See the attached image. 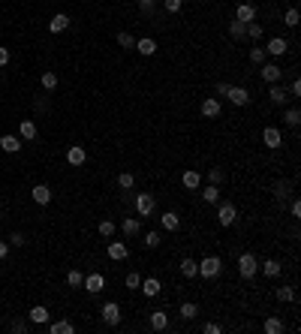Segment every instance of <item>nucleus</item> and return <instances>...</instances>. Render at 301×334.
<instances>
[{"instance_id": "nucleus-6", "label": "nucleus", "mask_w": 301, "mask_h": 334, "mask_svg": "<svg viewBox=\"0 0 301 334\" xmlns=\"http://www.w3.org/2000/svg\"><path fill=\"white\" fill-rule=\"evenodd\" d=\"M262 144H265L268 151H277V147L283 144V136H280V130H277V127H265V130H262Z\"/></svg>"}, {"instance_id": "nucleus-32", "label": "nucleus", "mask_w": 301, "mask_h": 334, "mask_svg": "<svg viewBox=\"0 0 301 334\" xmlns=\"http://www.w3.org/2000/svg\"><path fill=\"white\" fill-rule=\"evenodd\" d=\"M274 298H277L280 304H289V301H295V298H298V295H295V289H292V286H280V289L274 292Z\"/></svg>"}, {"instance_id": "nucleus-46", "label": "nucleus", "mask_w": 301, "mask_h": 334, "mask_svg": "<svg viewBox=\"0 0 301 334\" xmlns=\"http://www.w3.org/2000/svg\"><path fill=\"white\" fill-rule=\"evenodd\" d=\"M100 235H102V238H111V235H115V223H111V220H102V223H100Z\"/></svg>"}, {"instance_id": "nucleus-1", "label": "nucleus", "mask_w": 301, "mask_h": 334, "mask_svg": "<svg viewBox=\"0 0 301 334\" xmlns=\"http://www.w3.org/2000/svg\"><path fill=\"white\" fill-rule=\"evenodd\" d=\"M220 271H223V259L220 256H205L202 262H199V277L202 280H214V277H220Z\"/></svg>"}, {"instance_id": "nucleus-57", "label": "nucleus", "mask_w": 301, "mask_h": 334, "mask_svg": "<svg viewBox=\"0 0 301 334\" xmlns=\"http://www.w3.org/2000/svg\"><path fill=\"white\" fill-rule=\"evenodd\" d=\"M9 256V241H0V259Z\"/></svg>"}, {"instance_id": "nucleus-11", "label": "nucleus", "mask_w": 301, "mask_h": 334, "mask_svg": "<svg viewBox=\"0 0 301 334\" xmlns=\"http://www.w3.org/2000/svg\"><path fill=\"white\" fill-rule=\"evenodd\" d=\"M82 286H85V289H88L91 295H100V292L105 289V277L94 271V274H88V277H85V283H82Z\"/></svg>"}, {"instance_id": "nucleus-15", "label": "nucleus", "mask_w": 301, "mask_h": 334, "mask_svg": "<svg viewBox=\"0 0 301 334\" xmlns=\"http://www.w3.org/2000/svg\"><path fill=\"white\" fill-rule=\"evenodd\" d=\"M226 96H229L232 105H247L250 102V91L247 88H229V91H226Z\"/></svg>"}, {"instance_id": "nucleus-28", "label": "nucleus", "mask_w": 301, "mask_h": 334, "mask_svg": "<svg viewBox=\"0 0 301 334\" xmlns=\"http://www.w3.org/2000/svg\"><path fill=\"white\" fill-rule=\"evenodd\" d=\"M280 271H283V265L277 259H265V262H262V274L265 277H280Z\"/></svg>"}, {"instance_id": "nucleus-12", "label": "nucleus", "mask_w": 301, "mask_h": 334, "mask_svg": "<svg viewBox=\"0 0 301 334\" xmlns=\"http://www.w3.org/2000/svg\"><path fill=\"white\" fill-rule=\"evenodd\" d=\"M85 160H88V151L82 144H72L69 151H66V163L69 166H85Z\"/></svg>"}, {"instance_id": "nucleus-21", "label": "nucleus", "mask_w": 301, "mask_h": 334, "mask_svg": "<svg viewBox=\"0 0 301 334\" xmlns=\"http://www.w3.org/2000/svg\"><path fill=\"white\" fill-rule=\"evenodd\" d=\"M133 51H139L142 57H150V54L157 51V43L150 40V36H142V40H136V48H133Z\"/></svg>"}, {"instance_id": "nucleus-16", "label": "nucleus", "mask_w": 301, "mask_h": 334, "mask_svg": "<svg viewBox=\"0 0 301 334\" xmlns=\"http://www.w3.org/2000/svg\"><path fill=\"white\" fill-rule=\"evenodd\" d=\"M181 184H184L187 190H199V187H202V175H199L196 169H187V172L181 175Z\"/></svg>"}, {"instance_id": "nucleus-54", "label": "nucleus", "mask_w": 301, "mask_h": 334, "mask_svg": "<svg viewBox=\"0 0 301 334\" xmlns=\"http://www.w3.org/2000/svg\"><path fill=\"white\" fill-rule=\"evenodd\" d=\"M202 331H205V334H220V331H223V328H220V325H217V322H208V325H205V328H202Z\"/></svg>"}, {"instance_id": "nucleus-37", "label": "nucleus", "mask_w": 301, "mask_h": 334, "mask_svg": "<svg viewBox=\"0 0 301 334\" xmlns=\"http://www.w3.org/2000/svg\"><path fill=\"white\" fill-rule=\"evenodd\" d=\"M196 271H199V262H196V259H190V256H187L184 262H181V274H184V277H196Z\"/></svg>"}, {"instance_id": "nucleus-44", "label": "nucleus", "mask_w": 301, "mask_h": 334, "mask_svg": "<svg viewBox=\"0 0 301 334\" xmlns=\"http://www.w3.org/2000/svg\"><path fill=\"white\" fill-rule=\"evenodd\" d=\"M262 30H265V27H262V24L250 21V24H247V40H259V36H262Z\"/></svg>"}, {"instance_id": "nucleus-39", "label": "nucleus", "mask_w": 301, "mask_h": 334, "mask_svg": "<svg viewBox=\"0 0 301 334\" xmlns=\"http://www.w3.org/2000/svg\"><path fill=\"white\" fill-rule=\"evenodd\" d=\"M289 190H292V184L280 181L277 187H274V199H277V202H286V199H289Z\"/></svg>"}, {"instance_id": "nucleus-3", "label": "nucleus", "mask_w": 301, "mask_h": 334, "mask_svg": "<svg viewBox=\"0 0 301 334\" xmlns=\"http://www.w3.org/2000/svg\"><path fill=\"white\" fill-rule=\"evenodd\" d=\"M256 271H259V259H256V253H241V256H238V274H241L244 280H253Z\"/></svg>"}, {"instance_id": "nucleus-30", "label": "nucleus", "mask_w": 301, "mask_h": 334, "mask_svg": "<svg viewBox=\"0 0 301 334\" xmlns=\"http://www.w3.org/2000/svg\"><path fill=\"white\" fill-rule=\"evenodd\" d=\"M18 136H21L24 142H33V139H36V124H33V121H21V124H18Z\"/></svg>"}, {"instance_id": "nucleus-20", "label": "nucleus", "mask_w": 301, "mask_h": 334, "mask_svg": "<svg viewBox=\"0 0 301 334\" xmlns=\"http://www.w3.org/2000/svg\"><path fill=\"white\" fill-rule=\"evenodd\" d=\"M139 289L145 292V298H157V295H160V289H163V286H160V280H157V277H145Z\"/></svg>"}, {"instance_id": "nucleus-43", "label": "nucleus", "mask_w": 301, "mask_h": 334, "mask_svg": "<svg viewBox=\"0 0 301 334\" xmlns=\"http://www.w3.org/2000/svg\"><path fill=\"white\" fill-rule=\"evenodd\" d=\"M298 18H301V15H298V9H295V6H292V9H286V15H283L286 27H298Z\"/></svg>"}, {"instance_id": "nucleus-42", "label": "nucleus", "mask_w": 301, "mask_h": 334, "mask_svg": "<svg viewBox=\"0 0 301 334\" xmlns=\"http://www.w3.org/2000/svg\"><path fill=\"white\" fill-rule=\"evenodd\" d=\"M223 181H226V172L223 169H208V184H217V187H220Z\"/></svg>"}, {"instance_id": "nucleus-48", "label": "nucleus", "mask_w": 301, "mask_h": 334, "mask_svg": "<svg viewBox=\"0 0 301 334\" xmlns=\"http://www.w3.org/2000/svg\"><path fill=\"white\" fill-rule=\"evenodd\" d=\"M145 247H148V250L160 247V232H148V235H145Z\"/></svg>"}, {"instance_id": "nucleus-29", "label": "nucleus", "mask_w": 301, "mask_h": 334, "mask_svg": "<svg viewBox=\"0 0 301 334\" xmlns=\"http://www.w3.org/2000/svg\"><path fill=\"white\" fill-rule=\"evenodd\" d=\"M196 316H199V304H193V301H184L181 304V319L184 322H193Z\"/></svg>"}, {"instance_id": "nucleus-18", "label": "nucleus", "mask_w": 301, "mask_h": 334, "mask_svg": "<svg viewBox=\"0 0 301 334\" xmlns=\"http://www.w3.org/2000/svg\"><path fill=\"white\" fill-rule=\"evenodd\" d=\"M202 118H220V99L217 96L202 99Z\"/></svg>"}, {"instance_id": "nucleus-14", "label": "nucleus", "mask_w": 301, "mask_h": 334, "mask_svg": "<svg viewBox=\"0 0 301 334\" xmlns=\"http://www.w3.org/2000/svg\"><path fill=\"white\" fill-rule=\"evenodd\" d=\"M30 199L36 205H49L51 202V187H46V184H36V187L30 190Z\"/></svg>"}, {"instance_id": "nucleus-55", "label": "nucleus", "mask_w": 301, "mask_h": 334, "mask_svg": "<svg viewBox=\"0 0 301 334\" xmlns=\"http://www.w3.org/2000/svg\"><path fill=\"white\" fill-rule=\"evenodd\" d=\"M6 63H9V48L0 46V66H6Z\"/></svg>"}, {"instance_id": "nucleus-7", "label": "nucleus", "mask_w": 301, "mask_h": 334, "mask_svg": "<svg viewBox=\"0 0 301 334\" xmlns=\"http://www.w3.org/2000/svg\"><path fill=\"white\" fill-rule=\"evenodd\" d=\"M259 76L265 79L268 85H277V82L283 79V69H280L277 63H268V60H265V63H262V72H259Z\"/></svg>"}, {"instance_id": "nucleus-27", "label": "nucleus", "mask_w": 301, "mask_h": 334, "mask_svg": "<svg viewBox=\"0 0 301 334\" xmlns=\"http://www.w3.org/2000/svg\"><path fill=\"white\" fill-rule=\"evenodd\" d=\"M202 199L208 205H217L220 202V187H217V184H205V187H202Z\"/></svg>"}, {"instance_id": "nucleus-19", "label": "nucleus", "mask_w": 301, "mask_h": 334, "mask_svg": "<svg viewBox=\"0 0 301 334\" xmlns=\"http://www.w3.org/2000/svg\"><path fill=\"white\" fill-rule=\"evenodd\" d=\"M160 223H163L166 232H178V229H181V217H178V211H163Z\"/></svg>"}, {"instance_id": "nucleus-49", "label": "nucleus", "mask_w": 301, "mask_h": 334, "mask_svg": "<svg viewBox=\"0 0 301 334\" xmlns=\"http://www.w3.org/2000/svg\"><path fill=\"white\" fill-rule=\"evenodd\" d=\"M124 283H127V289H139V286H142V277H139V271H130Z\"/></svg>"}, {"instance_id": "nucleus-13", "label": "nucleus", "mask_w": 301, "mask_h": 334, "mask_svg": "<svg viewBox=\"0 0 301 334\" xmlns=\"http://www.w3.org/2000/svg\"><path fill=\"white\" fill-rule=\"evenodd\" d=\"M235 21H244V24L256 21V6L253 3H238L235 6Z\"/></svg>"}, {"instance_id": "nucleus-35", "label": "nucleus", "mask_w": 301, "mask_h": 334, "mask_svg": "<svg viewBox=\"0 0 301 334\" xmlns=\"http://www.w3.org/2000/svg\"><path fill=\"white\" fill-rule=\"evenodd\" d=\"M115 40H118V46H121V48H127V51H133V48H136V36H133V33H127V30H121Z\"/></svg>"}, {"instance_id": "nucleus-8", "label": "nucleus", "mask_w": 301, "mask_h": 334, "mask_svg": "<svg viewBox=\"0 0 301 334\" xmlns=\"http://www.w3.org/2000/svg\"><path fill=\"white\" fill-rule=\"evenodd\" d=\"M105 253H108V259H111V262H124V259L130 256V247H127L124 241H111Z\"/></svg>"}, {"instance_id": "nucleus-2", "label": "nucleus", "mask_w": 301, "mask_h": 334, "mask_svg": "<svg viewBox=\"0 0 301 334\" xmlns=\"http://www.w3.org/2000/svg\"><path fill=\"white\" fill-rule=\"evenodd\" d=\"M217 223H220L223 229L235 226V223H238V208L232 202H217Z\"/></svg>"}, {"instance_id": "nucleus-36", "label": "nucleus", "mask_w": 301, "mask_h": 334, "mask_svg": "<svg viewBox=\"0 0 301 334\" xmlns=\"http://www.w3.org/2000/svg\"><path fill=\"white\" fill-rule=\"evenodd\" d=\"M283 121H286V127H298V124H301V111H298L295 105H289V108L283 111Z\"/></svg>"}, {"instance_id": "nucleus-5", "label": "nucleus", "mask_w": 301, "mask_h": 334, "mask_svg": "<svg viewBox=\"0 0 301 334\" xmlns=\"http://www.w3.org/2000/svg\"><path fill=\"white\" fill-rule=\"evenodd\" d=\"M100 313H102V322H105V325H118V322H121V304H118V301H105V304L100 307Z\"/></svg>"}, {"instance_id": "nucleus-25", "label": "nucleus", "mask_w": 301, "mask_h": 334, "mask_svg": "<svg viewBox=\"0 0 301 334\" xmlns=\"http://www.w3.org/2000/svg\"><path fill=\"white\" fill-rule=\"evenodd\" d=\"M229 36H232L235 43L247 40V24H244V21H235V18H232V24H229Z\"/></svg>"}, {"instance_id": "nucleus-33", "label": "nucleus", "mask_w": 301, "mask_h": 334, "mask_svg": "<svg viewBox=\"0 0 301 334\" xmlns=\"http://www.w3.org/2000/svg\"><path fill=\"white\" fill-rule=\"evenodd\" d=\"M82 283H85V274H82L79 268L66 271V286H69V289H82Z\"/></svg>"}, {"instance_id": "nucleus-23", "label": "nucleus", "mask_w": 301, "mask_h": 334, "mask_svg": "<svg viewBox=\"0 0 301 334\" xmlns=\"http://www.w3.org/2000/svg\"><path fill=\"white\" fill-rule=\"evenodd\" d=\"M66 27H69V15H66V12H57V15L49 21V30H51V33H63Z\"/></svg>"}, {"instance_id": "nucleus-38", "label": "nucleus", "mask_w": 301, "mask_h": 334, "mask_svg": "<svg viewBox=\"0 0 301 334\" xmlns=\"http://www.w3.org/2000/svg\"><path fill=\"white\" fill-rule=\"evenodd\" d=\"M157 3H160V0H139V12H142L145 18H150V15L157 12Z\"/></svg>"}, {"instance_id": "nucleus-17", "label": "nucleus", "mask_w": 301, "mask_h": 334, "mask_svg": "<svg viewBox=\"0 0 301 334\" xmlns=\"http://www.w3.org/2000/svg\"><path fill=\"white\" fill-rule=\"evenodd\" d=\"M49 316H51V313H49V307H46V304H36V307H30V313H27V319H30L33 325H46V322H49Z\"/></svg>"}, {"instance_id": "nucleus-52", "label": "nucleus", "mask_w": 301, "mask_h": 334, "mask_svg": "<svg viewBox=\"0 0 301 334\" xmlns=\"http://www.w3.org/2000/svg\"><path fill=\"white\" fill-rule=\"evenodd\" d=\"M229 88H232L229 82H217V88H214V94H217V96H226V91H229Z\"/></svg>"}, {"instance_id": "nucleus-34", "label": "nucleus", "mask_w": 301, "mask_h": 334, "mask_svg": "<svg viewBox=\"0 0 301 334\" xmlns=\"http://www.w3.org/2000/svg\"><path fill=\"white\" fill-rule=\"evenodd\" d=\"M262 331H265V334H280V331H283V319L268 316V319H265V325H262Z\"/></svg>"}, {"instance_id": "nucleus-53", "label": "nucleus", "mask_w": 301, "mask_h": 334, "mask_svg": "<svg viewBox=\"0 0 301 334\" xmlns=\"http://www.w3.org/2000/svg\"><path fill=\"white\" fill-rule=\"evenodd\" d=\"M9 244L21 247V244H24V235H21V232H12V235H9Z\"/></svg>"}, {"instance_id": "nucleus-45", "label": "nucleus", "mask_w": 301, "mask_h": 334, "mask_svg": "<svg viewBox=\"0 0 301 334\" xmlns=\"http://www.w3.org/2000/svg\"><path fill=\"white\" fill-rule=\"evenodd\" d=\"M43 88L46 91H54L57 88V76H54V72H43Z\"/></svg>"}, {"instance_id": "nucleus-40", "label": "nucleus", "mask_w": 301, "mask_h": 334, "mask_svg": "<svg viewBox=\"0 0 301 334\" xmlns=\"http://www.w3.org/2000/svg\"><path fill=\"white\" fill-rule=\"evenodd\" d=\"M268 60V54H265V48H250V63H256V66H262V63H265Z\"/></svg>"}, {"instance_id": "nucleus-10", "label": "nucleus", "mask_w": 301, "mask_h": 334, "mask_svg": "<svg viewBox=\"0 0 301 334\" xmlns=\"http://www.w3.org/2000/svg\"><path fill=\"white\" fill-rule=\"evenodd\" d=\"M268 99H271L274 105H286L292 96H289V91H286V88L277 82V85H271V88H268Z\"/></svg>"}, {"instance_id": "nucleus-31", "label": "nucleus", "mask_w": 301, "mask_h": 334, "mask_svg": "<svg viewBox=\"0 0 301 334\" xmlns=\"http://www.w3.org/2000/svg\"><path fill=\"white\" fill-rule=\"evenodd\" d=\"M49 331H51V334H75V325H72L69 319H60V322H51Z\"/></svg>"}, {"instance_id": "nucleus-24", "label": "nucleus", "mask_w": 301, "mask_h": 334, "mask_svg": "<svg viewBox=\"0 0 301 334\" xmlns=\"http://www.w3.org/2000/svg\"><path fill=\"white\" fill-rule=\"evenodd\" d=\"M0 147H3L6 154H18L21 142H18V136H0Z\"/></svg>"}, {"instance_id": "nucleus-41", "label": "nucleus", "mask_w": 301, "mask_h": 334, "mask_svg": "<svg viewBox=\"0 0 301 334\" xmlns=\"http://www.w3.org/2000/svg\"><path fill=\"white\" fill-rule=\"evenodd\" d=\"M133 184H136V178H133L130 172H121V175H118V187H121V190H133Z\"/></svg>"}, {"instance_id": "nucleus-47", "label": "nucleus", "mask_w": 301, "mask_h": 334, "mask_svg": "<svg viewBox=\"0 0 301 334\" xmlns=\"http://www.w3.org/2000/svg\"><path fill=\"white\" fill-rule=\"evenodd\" d=\"M181 6H184V0H163V9H166V12H172V15H175V12H181Z\"/></svg>"}, {"instance_id": "nucleus-56", "label": "nucleus", "mask_w": 301, "mask_h": 334, "mask_svg": "<svg viewBox=\"0 0 301 334\" xmlns=\"http://www.w3.org/2000/svg\"><path fill=\"white\" fill-rule=\"evenodd\" d=\"M289 214H292V217H301V205H298V199L289 205Z\"/></svg>"}, {"instance_id": "nucleus-51", "label": "nucleus", "mask_w": 301, "mask_h": 334, "mask_svg": "<svg viewBox=\"0 0 301 334\" xmlns=\"http://www.w3.org/2000/svg\"><path fill=\"white\" fill-rule=\"evenodd\" d=\"M289 96H292V99H298V96H301V82H298V79L289 85Z\"/></svg>"}, {"instance_id": "nucleus-26", "label": "nucleus", "mask_w": 301, "mask_h": 334, "mask_svg": "<svg viewBox=\"0 0 301 334\" xmlns=\"http://www.w3.org/2000/svg\"><path fill=\"white\" fill-rule=\"evenodd\" d=\"M150 328H154V331H166L169 328V316L163 310H154V313H150Z\"/></svg>"}, {"instance_id": "nucleus-58", "label": "nucleus", "mask_w": 301, "mask_h": 334, "mask_svg": "<svg viewBox=\"0 0 301 334\" xmlns=\"http://www.w3.org/2000/svg\"><path fill=\"white\" fill-rule=\"evenodd\" d=\"M0 217H3V205H0Z\"/></svg>"}, {"instance_id": "nucleus-4", "label": "nucleus", "mask_w": 301, "mask_h": 334, "mask_svg": "<svg viewBox=\"0 0 301 334\" xmlns=\"http://www.w3.org/2000/svg\"><path fill=\"white\" fill-rule=\"evenodd\" d=\"M133 205H136V214H139V217H150V214L157 211V199L150 196V193H139V196L133 199Z\"/></svg>"}, {"instance_id": "nucleus-22", "label": "nucleus", "mask_w": 301, "mask_h": 334, "mask_svg": "<svg viewBox=\"0 0 301 334\" xmlns=\"http://www.w3.org/2000/svg\"><path fill=\"white\" fill-rule=\"evenodd\" d=\"M139 226H142V217H127V220L121 223V232H124L127 238H136V235H139Z\"/></svg>"}, {"instance_id": "nucleus-50", "label": "nucleus", "mask_w": 301, "mask_h": 334, "mask_svg": "<svg viewBox=\"0 0 301 334\" xmlns=\"http://www.w3.org/2000/svg\"><path fill=\"white\" fill-rule=\"evenodd\" d=\"M9 328H12V331H15V334H27V328H30V325H27V322H24V319H15V322H12V325H9Z\"/></svg>"}, {"instance_id": "nucleus-9", "label": "nucleus", "mask_w": 301, "mask_h": 334, "mask_svg": "<svg viewBox=\"0 0 301 334\" xmlns=\"http://www.w3.org/2000/svg\"><path fill=\"white\" fill-rule=\"evenodd\" d=\"M286 51H289V43L283 36H274V40H268V46H265V54H271V57H283Z\"/></svg>"}]
</instances>
